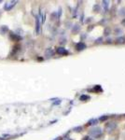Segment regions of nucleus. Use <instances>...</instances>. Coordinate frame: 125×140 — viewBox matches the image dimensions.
I'll return each mask as SVG.
<instances>
[{
  "label": "nucleus",
  "mask_w": 125,
  "mask_h": 140,
  "mask_svg": "<svg viewBox=\"0 0 125 140\" xmlns=\"http://www.w3.org/2000/svg\"><path fill=\"white\" fill-rule=\"evenodd\" d=\"M9 31V27L7 25H2V26H0V34H2V35H6Z\"/></svg>",
  "instance_id": "obj_4"
},
{
  "label": "nucleus",
  "mask_w": 125,
  "mask_h": 140,
  "mask_svg": "<svg viewBox=\"0 0 125 140\" xmlns=\"http://www.w3.org/2000/svg\"><path fill=\"white\" fill-rule=\"evenodd\" d=\"M118 42H123V40H124V38H118Z\"/></svg>",
  "instance_id": "obj_16"
},
{
  "label": "nucleus",
  "mask_w": 125,
  "mask_h": 140,
  "mask_svg": "<svg viewBox=\"0 0 125 140\" xmlns=\"http://www.w3.org/2000/svg\"><path fill=\"white\" fill-rule=\"evenodd\" d=\"M10 38L12 40H14V41H17V40H19L21 38L17 36V35H15V34H10Z\"/></svg>",
  "instance_id": "obj_7"
},
{
  "label": "nucleus",
  "mask_w": 125,
  "mask_h": 140,
  "mask_svg": "<svg viewBox=\"0 0 125 140\" xmlns=\"http://www.w3.org/2000/svg\"><path fill=\"white\" fill-rule=\"evenodd\" d=\"M120 15L121 16H125V9H121L120 11Z\"/></svg>",
  "instance_id": "obj_12"
},
{
  "label": "nucleus",
  "mask_w": 125,
  "mask_h": 140,
  "mask_svg": "<svg viewBox=\"0 0 125 140\" xmlns=\"http://www.w3.org/2000/svg\"><path fill=\"white\" fill-rule=\"evenodd\" d=\"M79 30H80V26H79V25H76L72 31H73V33H76V32H78Z\"/></svg>",
  "instance_id": "obj_8"
},
{
  "label": "nucleus",
  "mask_w": 125,
  "mask_h": 140,
  "mask_svg": "<svg viewBox=\"0 0 125 140\" xmlns=\"http://www.w3.org/2000/svg\"><path fill=\"white\" fill-rule=\"evenodd\" d=\"M65 140H72V139H70V138H65Z\"/></svg>",
  "instance_id": "obj_18"
},
{
  "label": "nucleus",
  "mask_w": 125,
  "mask_h": 140,
  "mask_svg": "<svg viewBox=\"0 0 125 140\" xmlns=\"http://www.w3.org/2000/svg\"><path fill=\"white\" fill-rule=\"evenodd\" d=\"M88 99H90V97L89 96H87V95H82L80 97V100L81 101H83V100H88Z\"/></svg>",
  "instance_id": "obj_11"
},
{
  "label": "nucleus",
  "mask_w": 125,
  "mask_h": 140,
  "mask_svg": "<svg viewBox=\"0 0 125 140\" xmlns=\"http://www.w3.org/2000/svg\"><path fill=\"white\" fill-rule=\"evenodd\" d=\"M54 140H61V137H57L56 139H54Z\"/></svg>",
  "instance_id": "obj_17"
},
{
  "label": "nucleus",
  "mask_w": 125,
  "mask_h": 140,
  "mask_svg": "<svg viewBox=\"0 0 125 140\" xmlns=\"http://www.w3.org/2000/svg\"><path fill=\"white\" fill-rule=\"evenodd\" d=\"M81 129H82L81 127H78V128H75V129H74V130H75V131H76V132H80V131H79V130H81Z\"/></svg>",
  "instance_id": "obj_13"
},
{
  "label": "nucleus",
  "mask_w": 125,
  "mask_h": 140,
  "mask_svg": "<svg viewBox=\"0 0 125 140\" xmlns=\"http://www.w3.org/2000/svg\"><path fill=\"white\" fill-rule=\"evenodd\" d=\"M83 140H93V139H92V138H90L89 136H86V137H84Z\"/></svg>",
  "instance_id": "obj_14"
},
{
  "label": "nucleus",
  "mask_w": 125,
  "mask_h": 140,
  "mask_svg": "<svg viewBox=\"0 0 125 140\" xmlns=\"http://www.w3.org/2000/svg\"><path fill=\"white\" fill-rule=\"evenodd\" d=\"M45 54H46V56H47V57H51V56L53 55V51H52L51 48H49V49L46 50V51H45Z\"/></svg>",
  "instance_id": "obj_6"
},
{
  "label": "nucleus",
  "mask_w": 125,
  "mask_h": 140,
  "mask_svg": "<svg viewBox=\"0 0 125 140\" xmlns=\"http://www.w3.org/2000/svg\"><path fill=\"white\" fill-rule=\"evenodd\" d=\"M76 48H77V50H78V51H82V50H84L85 48H86V45H85L84 43H82V42H79V43H78V44H77Z\"/></svg>",
  "instance_id": "obj_5"
},
{
  "label": "nucleus",
  "mask_w": 125,
  "mask_h": 140,
  "mask_svg": "<svg viewBox=\"0 0 125 140\" xmlns=\"http://www.w3.org/2000/svg\"><path fill=\"white\" fill-rule=\"evenodd\" d=\"M105 119H107V116H105V117H102V118H100V120H105Z\"/></svg>",
  "instance_id": "obj_15"
},
{
  "label": "nucleus",
  "mask_w": 125,
  "mask_h": 140,
  "mask_svg": "<svg viewBox=\"0 0 125 140\" xmlns=\"http://www.w3.org/2000/svg\"><path fill=\"white\" fill-rule=\"evenodd\" d=\"M96 123H97V120H90L89 121V124L90 125H92V124H96Z\"/></svg>",
  "instance_id": "obj_10"
},
{
  "label": "nucleus",
  "mask_w": 125,
  "mask_h": 140,
  "mask_svg": "<svg viewBox=\"0 0 125 140\" xmlns=\"http://www.w3.org/2000/svg\"><path fill=\"white\" fill-rule=\"evenodd\" d=\"M117 127V123L116 122H109L105 125V129L108 133H111L112 131H114L115 128Z\"/></svg>",
  "instance_id": "obj_2"
},
{
  "label": "nucleus",
  "mask_w": 125,
  "mask_h": 140,
  "mask_svg": "<svg viewBox=\"0 0 125 140\" xmlns=\"http://www.w3.org/2000/svg\"><path fill=\"white\" fill-rule=\"evenodd\" d=\"M56 52L58 54H60V55H66V54H68V51L64 47H59L58 49L56 50Z\"/></svg>",
  "instance_id": "obj_3"
},
{
  "label": "nucleus",
  "mask_w": 125,
  "mask_h": 140,
  "mask_svg": "<svg viewBox=\"0 0 125 140\" xmlns=\"http://www.w3.org/2000/svg\"><path fill=\"white\" fill-rule=\"evenodd\" d=\"M36 32L39 33V20H38V18L36 19Z\"/></svg>",
  "instance_id": "obj_9"
},
{
  "label": "nucleus",
  "mask_w": 125,
  "mask_h": 140,
  "mask_svg": "<svg viewBox=\"0 0 125 140\" xmlns=\"http://www.w3.org/2000/svg\"><path fill=\"white\" fill-rule=\"evenodd\" d=\"M89 135L93 138H99L103 135V131L99 127H92L89 130Z\"/></svg>",
  "instance_id": "obj_1"
}]
</instances>
